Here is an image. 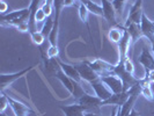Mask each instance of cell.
I'll return each instance as SVG.
<instances>
[{
    "mask_svg": "<svg viewBox=\"0 0 154 116\" xmlns=\"http://www.w3.org/2000/svg\"><path fill=\"white\" fill-rule=\"evenodd\" d=\"M126 28V31L129 33L130 35V39H131V45H133L136 42H138L141 37H144L143 35V31H141V28H140V24H137V23H130Z\"/></svg>",
    "mask_w": 154,
    "mask_h": 116,
    "instance_id": "17",
    "label": "cell"
},
{
    "mask_svg": "<svg viewBox=\"0 0 154 116\" xmlns=\"http://www.w3.org/2000/svg\"><path fill=\"white\" fill-rule=\"evenodd\" d=\"M77 0H65L64 1V7H69V6H77Z\"/></svg>",
    "mask_w": 154,
    "mask_h": 116,
    "instance_id": "32",
    "label": "cell"
},
{
    "mask_svg": "<svg viewBox=\"0 0 154 116\" xmlns=\"http://www.w3.org/2000/svg\"><path fill=\"white\" fill-rule=\"evenodd\" d=\"M152 114H154V111H152Z\"/></svg>",
    "mask_w": 154,
    "mask_h": 116,
    "instance_id": "37",
    "label": "cell"
},
{
    "mask_svg": "<svg viewBox=\"0 0 154 116\" xmlns=\"http://www.w3.org/2000/svg\"><path fill=\"white\" fill-rule=\"evenodd\" d=\"M52 28H54V17H52V15H51V16H48V17H46V20L44 21V24H43L42 30L41 31L43 33V35L48 39L49 35H50V33H51V30H52Z\"/></svg>",
    "mask_w": 154,
    "mask_h": 116,
    "instance_id": "25",
    "label": "cell"
},
{
    "mask_svg": "<svg viewBox=\"0 0 154 116\" xmlns=\"http://www.w3.org/2000/svg\"><path fill=\"white\" fill-rule=\"evenodd\" d=\"M140 85H141V94L146 100L148 101H154V94L151 89V83H148L144 78L140 79Z\"/></svg>",
    "mask_w": 154,
    "mask_h": 116,
    "instance_id": "23",
    "label": "cell"
},
{
    "mask_svg": "<svg viewBox=\"0 0 154 116\" xmlns=\"http://www.w3.org/2000/svg\"><path fill=\"white\" fill-rule=\"evenodd\" d=\"M27 8H23V9H20V11H14V12H9L7 14H1L0 16V21H1V24L2 26H7L9 22H12V21H14V20H17L19 17H21V16L27 12Z\"/></svg>",
    "mask_w": 154,
    "mask_h": 116,
    "instance_id": "18",
    "label": "cell"
},
{
    "mask_svg": "<svg viewBox=\"0 0 154 116\" xmlns=\"http://www.w3.org/2000/svg\"><path fill=\"white\" fill-rule=\"evenodd\" d=\"M74 66H75V69L78 70V72H79V74H80V77L82 80H86V81H88L89 84L94 81V80H96V79H99L100 76L96 73V72H94L93 69L87 64L86 62H82V63H79V64H74Z\"/></svg>",
    "mask_w": 154,
    "mask_h": 116,
    "instance_id": "7",
    "label": "cell"
},
{
    "mask_svg": "<svg viewBox=\"0 0 154 116\" xmlns=\"http://www.w3.org/2000/svg\"><path fill=\"white\" fill-rule=\"evenodd\" d=\"M118 44V51H119V62L118 63H123V61L128 57L126 54H128V50L131 45V39H130V35L129 33L126 31V28L124 30V35L122 39L117 43Z\"/></svg>",
    "mask_w": 154,
    "mask_h": 116,
    "instance_id": "13",
    "label": "cell"
},
{
    "mask_svg": "<svg viewBox=\"0 0 154 116\" xmlns=\"http://www.w3.org/2000/svg\"><path fill=\"white\" fill-rule=\"evenodd\" d=\"M58 62L60 64V67L62 70L65 72V74L66 76H69L72 80H74V81H77V83H81V77H80V74H79V72H78V70L75 69V66L74 65H69V64H66V63L62 62L59 58H58Z\"/></svg>",
    "mask_w": 154,
    "mask_h": 116,
    "instance_id": "14",
    "label": "cell"
},
{
    "mask_svg": "<svg viewBox=\"0 0 154 116\" xmlns=\"http://www.w3.org/2000/svg\"><path fill=\"white\" fill-rule=\"evenodd\" d=\"M79 16H80V19H81V21H84L86 23V26H87V28H88V31H89V35H91V39L93 41V37H92V34H91V27H89V24H88V14L91 13L89 11H88V8L86 7L85 5H82V4H79Z\"/></svg>",
    "mask_w": 154,
    "mask_h": 116,
    "instance_id": "24",
    "label": "cell"
},
{
    "mask_svg": "<svg viewBox=\"0 0 154 116\" xmlns=\"http://www.w3.org/2000/svg\"><path fill=\"white\" fill-rule=\"evenodd\" d=\"M145 80H147L148 83H153L154 84V70L149 71V72H145V77H144Z\"/></svg>",
    "mask_w": 154,
    "mask_h": 116,
    "instance_id": "31",
    "label": "cell"
},
{
    "mask_svg": "<svg viewBox=\"0 0 154 116\" xmlns=\"http://www.w3.org/2000/svg\"><path fill=\"white\" fill-rule=\"evenodd\" d=\"M30 37H31V39H32V42L37 46L41 45V44H43L46 41V37L43 35V33L41 30H37V31H35V33H32V34H30Z\"/></svg>",
    "mask_w": 154,
    "mask_h": 116,
    "instance_id": "26",
    "label": "cell"
},
{
    "mask_svg": "<svg viewBox=\"0 0 154 116\" xmlns=\"http://www.w3.org/2000/svg\"><path fill=\"white\" fill-rule=\"evenodd\" d=\"M58 54H59V49L58 45H49L48 49V57L49 58H58Z\"/></svg>",
    "mask_w": 154,
    "mask_h": 116,
    "instance_id": "27",
    "label": "cell"
},
{
    "mask_svg": "<svg viewBox=\"0 0 154 116\" xmlns=\"http://www.w3.org/2000/svg\"><path fill=\"white\" fill-rule=\"evenodd\" d=\"M138 62L144 66L145 72H149L154 70V54L153 51L151 52L148 50L147 46H143V50H141V54L139 55Z\"/></svg>",
    "mask_w": 154,
    "mask_h": 116,
    "instance_id": "9",
    "label": "cell"
},
{
    "mask_svg": "<svg viewBox=\"0 0 154 116\" xmlns=\"http://www.w3.org/2000/svg\"><path fill=\"white\" fill-rule=\"evenodd\" d=\"M129 98H130V92H129V91H123L122 93L112 94L108 100L103 101L102 105H103V106H106V105H114L116 107H122Z\"/></svg>",
    "mask_w": 154,
    "mask_h": 116,
    "instance_id": "12",
    "label": "cell"
},
{
    "mask_svg": "<svg viewBox=\"0 0 154 116\" xmlns=\"http://www.w3.org/2000/svg\"><path fill=\"white\" fill-rule=\"evenodd\" d=\"M101 7L103 9V17L108 21V23L111 27H117L119 26L117 20H116V13L114 5H112V1H109V0H101Z\"/></svg>",
    "mask_w": 154,
    "mask_h": 116,
    "instance_id": "5",
    "label": "cell"
},
{
    "mask_svg": "<svg viewBox=\"0 0 154 116\" xmlns=\"http://www.w3.org/2000/svg\"><path fill=\"white\" fill-rule=\"evenodd\" d=\"M114 72H115V76L119 78L122 81H123V86H124V91H128V89H130L132 86L137 85L139 83L138 78H136L132 73L130 72H128L125 67H124L123 64H121V63H117L115 65V70H114Z\"/></svg>",
    "mask_w": 154,
    "mask_h": 116,
    "instance_id": "2",
    "label": "cell"
},
{
    "mask_svg": "<svg viewBox=\"0 0 154 116\" xmlns=\"http://www.w3.org/2000/svg\"><path fill=\"white\" fill-rule=\"evenodd\" d=\"M152 51H153V54H154V43L152 44Z\"/></svg>",
    "mask_w": 154,
    "mask_h": 116,
    "instance_id": "36",
    "label": "cell"
},
{
    "mask_svg": "<svg viewBox=\"0 0 154 116\" xmlns=\"http://www.w3.org/2000/svg\"><path fill=\"white\" fill-rule=\"evenodd\" d=\"M101 80L108 86V88L114 93V94H117V93H122L124 91V86H123V81L119 79V78L112 74V76H107V77H100Z\"/></svg>",
    "mask_w": 154,
    "mask_h": 116,
    "instance_id": "10",
    "label": "cell"
},
{
    "mask_svg": "<svg viewBox=\"0 0 154 116\" xmlns=\"http://www.w3.org/2000/svg\"><path fill=\"white\" fill-rule=\"evenodd\" d=\"M84 116H102L101 114H94V113H85Z\"/></svg>",
    "mask_w": 154,
    "mask_h": 116,
    "instance_id": "35",
    "label": "cell"
},
{
    "mask_svg": "<svg viewBox=\"0 0 154 116\" xmlns=\"http://www.w3.org/2000/svg\"><path fill=\"white\" fill-rule=\"evenodd\" d=\"M36 65H32V66H29V67H26L24 70H21L16 73H12V74H1L0 76V89L1 92H4V89L7 87V86L12 85L15 80H17L19 78L23 77L26 73H28L29 71L34 69Z\"/></svg>",
    "mask_w": 154,
    "mask_h": 116,
    "instance_id": "4",
    "label": "cell"
},
{
    "mask_svg": "<svg viewBox=\"0 0 154 116\" xmlns=\"http://www.w3.org/2000/svg\"><path fill=\"white\" fill-rule=\"evenodd\" d=\"M8 105H9V102H8V96L2 93V94H1V99H0V111L4 113Z\"/></svg>",
    "mask_w": 154,
    "mask_h": 116,
    "instance_id": "29",
    "label": "cell"
},
{
    "mask_svg": "<svg viewBox=\"0 0 154 116\" xmlns=\"http://www.w3.org/2000/svg\"><path fill=\"white\" fill-rule=\"evenodd\" d=\"M124 30H125V27L123 26H117V27H111L110 30L108 33V37L111 42H115V43H118L124 35Z\"/></svg>",
    "mask_w": 154,
    "mask_h": 116,
    "instance_id": "19",
    "label": "cell"
},
{
    "mask_svg": "<svg viewBox=\"0 0 154 116\" xmlns=\"http://www.w3.org/2000/svg\"><path fill=\"white\" fill-rule=\"evenodd\" d=\"M140 28H141L144 37H146V39L151 42V44H153L154 43V22H152L144 13H143V16H141Z\"/></svg>",
    "mask_w": 154,
    "mask_h": 116,
    "instance_id": "11",
    "label": "cell"
},
{
    "mask_svg": "<svg viewBox=\"0 0 154 116\" xmlns=\"http://www.w3.org/2000/svg\"><path fill=\"white\" fill-rule=\"evenodd\" d=\"M86 63L93 69L94 72H96L100 77H107V76H112L115 74L114 70L115 65H111L110 63H107L102 59H95V61H86Z\"/></svg>",
    "mask_w": 154,
    "mask_h": 116,
    "instance_id": "3",
    "label": "cell"
},
{
    "mask_svg": "<svg viewBox=\"0 0 154 116\" xmlns=\"http://www.w3.org/2000/svg\"><path fill=\"white\" fill-rule=\"evenodd\" d=\"M8 102H9V106L13 109L15 116H27L28 113H31V110L26 105H23L21 102L14 100V99H12L9 96H8Z\"/></svg>",
    "mask_w": 154,
    "mask_h": 116,
    "instance_id": "15",
    "label": "cell"
},
{
    "mask_svg": "<svg viewBox=\"0 0 154 116\" xmlns=\"http://www.w3.org/2000/svg\"><path fill=\"white\" fill-rule=\"evenodd\" d=\"M141 5H143V0H136L134 1V4L130 8V13H129V16H128L126 21L124 23V27H128L130 23L140 24V22H141V16H143Z\"/></svg>",
    "mask_w": 154,
    "mask_h": 116,
    "instance_id": "6",
    "label": "cell"
},
{
    "mask_svg": "<svg viewBox=\"0 0 154 116\" xmlns=\"http://www.w3.org/2000/svg\"><path fill=\"white\" fill-rule=\"evenodd\" d=\"M78 1H79L80 4H82V5H85L86 7L88 8V11H89L91 13L103 17V9H102V7H101L100 5L93 2L92 0H78Z\"/></svg>",
    "mask_w": 154,
    "mask_h": 116,
    "instance_id": "21",
    "label": "cell"
},
{
    "mask_svg": "<svg viewBox=\"0 0 154 116\" xmlns=\"http://www.w3.org/2000/svg\"><path fill=\"white\" fill-rule=\"evenodd\" d=\"M44 65H45V70L52 76H56L57 72H59L62 67H60V64L58 62V58H48L45 62H44Z\"/></svg>",
    "mask_w": 154,
    "mask_h": 116,
    "instance_id": "20",
    "label": "cell"
},
{
    "mask_svg": "<svg viewBox=\"0 0 154 116\" xmlns=\"http://www.w3.org/2000/svg\"><path fill=\"white\" fill-rule=\"evenodd\" d=\"M91 85H92L93 89H94V92H95V95H97L102 101L108 100L109 98L114 94V93L111 92V91L108 88V86L106 85V84L101 80V78H99V79H96V80L92 81V83H91Z\"/></svg>",
    "mask_w": 154,
    "mask_h": 116,
    "instance_id": "8",
    "label": "cell"
},
{
    "mask_svg": "<svg viewBox=\"0 0 154 116\" xmlns=\"http://www.w3.org/2000/svg\"><path fill=\"white\" fill-rule=\"evenodd\" d=\"M36 22H41V21H45L46 20V14L44 13V11L42 9V7H39V9L37 11V13H36Z\"/></svg>",
    "mask_w": 154,
    "mask_h": 116,
    "instance_id": "30",
    "label": "cell"
},
{
    "mask_svg": "<svg viewBox=\"0 0 154 116\" xmlns=\"http://www.w3.org/2000/svg\"><path fill=\"white\" fill-rule=\"evenodd\" d=\"M0 5H1V14H6V9H7L6 2H5V1H1Z\"/></svg>",
    "mask_w": 154,
    "mask_h": 116,
    "instance_id": "33",
    "label": "cell"
},
{
    "mask_svg": "<svg viewBox=\"0 0 154 116\" xmlns=\"http://www.w3.org/2000/svg\"><path fill=\"white\" fill-rule=\"evenodd\" d=\"M103 101L101 100L97 95H89L88 93H85L79 100L75 101V103H79L82 106L85 113H94V114H101V107Z\"/></svg>",
    "mask_w": 154,
    "mask_h": 116,
    "instance_id": "1",
    "label": "cell"
},
{
    "mask_svg": "<svg viewBox=\"0 0 154 116\" xmlns=\"http://www.w3.org/2000/svg\"><path fill=\"white\" fill-rule=\"evenodd\" d=\"M54 77L57 78L58 80H60V83L66 87V89H67L71 94L73 93V80H72L69 76H66V74H65V72H64L63 70H60L59 72H57Z\"/></svg>",
    "mask_w": 154,
    "mask_h": 116,
    "instance_id": "22",
    "label": "cell"
},
{
    "mask_svg": "<svg viewBox=\"0 0 154 116\" xmlns=\"http://www.w3.org/2000/svg\"><path fill=\"white\" fill-rule=\"evenodd\" d=\"M59 108L66 116H84L85 110L81 105L74 103L71 106H59Z\"/></svg>",
    "mask_w": 154,
    "mask_h": 116,
    "instance_id": "16",
    "label": "cell"
},
{
    "mask_svg": "<svg viewBox=\"0 0 154 116\" xmlns=\"http://www.w3.org/2000/svg\"><path fill=\"white\" fill-rule=\"evenodd\" d=\"M121 64H123L124 67H125V70H126L128 72H130V73L133 74V72H134V66H133L131 59H130L129 57H126V58L123 61V63H121Z\"/></svg>",
    "mask_w": 154,
    "mask_h": 116,
    "instance_id": "28",
    "label": "cell"
},
{
    "mask_svg": "<svg viewBox=\"0 0 154 116\" xmlns=\"http://www.w3.org/2000/svg\"><path fill=\"white\" fill-rule=\"evenodd\" d=\"M128 116H140V113H138V111H137L136 109L133 108L131 110V111H130V114H129Z\"/></svg>",
    "mask_w": 154,
    "mask_h": 116,
    "instance_id": "34",
    "label": "cell"
}]
</instances>
